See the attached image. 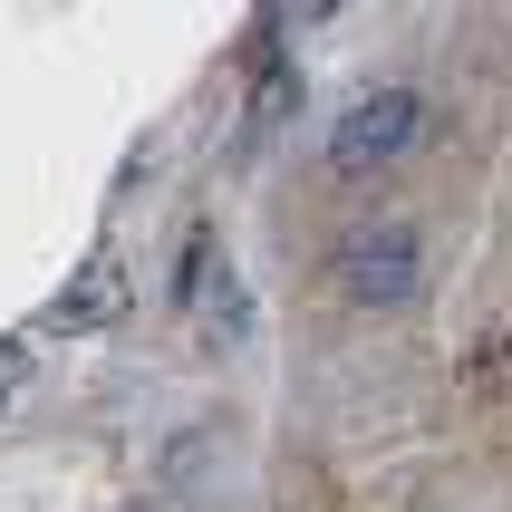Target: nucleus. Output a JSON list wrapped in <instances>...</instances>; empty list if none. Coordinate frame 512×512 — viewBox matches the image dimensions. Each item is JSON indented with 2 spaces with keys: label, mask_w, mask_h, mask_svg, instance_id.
I'll return each instance as SVG.
<instances>
[{
  "label": "nucleus",
  "mask_w": 512,
  "mask_h": 512,
  "mask_svg": "<svg viewBox=\"0 0 512 512\" xmlns=\"http://www.w3.org/2000/svg\"><path fill=\"white\" fill-rule=\"evenodd\" d=\"M416 116H426L416 87H377V97H358V107L329 126V165H339V174H368V165H387V155H406Z\"/></svg>",
  "instance_id": "1"
},
{
  "label": "nucleus",
  "mask_w": 512,
  "mask_h": 512,
  "mask_svg": "<svg viewBox=\"0 0 512 512\" xmlns=\"http://www.w3.org/2000/svg\"><path fill=\"white\" fill-rule=\"evenodd\" d=\"M339 290L348 300H368V310H397L406 290H416V232H358V242H339Z\"/></svg>",
  "instance_id": "2"
},
{
  "label": "nucleus",
  "mask_w": 512,
  "mask_h": 512,
  "mask_svg": "<svg viewBox=\"0 0 512 512\" xmlns=\"http://www.w3.org/2000/svg\"><path fill=\"white\" fill-rule=\"evenodd\" d=\"M116 310H126V271H116V261L97 252V261H87V271H78V290L58 300V319H68V329H107Z\"/></svg>",
  "instance_id": "3"
},
{
  "label": "nucleus",
  "mask_w": 512,
  "mask_h": 512,
  "mask_svg": "<svg viewBox=\"0 0 512 512\" xmlns=\"http://www.w3.org/2000/svg\"><path fill=\"white\" fill-rule=\"evenodd\" d=\"M203 290H213L223 339H252V290H242V271H232V261H213V271H203Z\"/></svg>",
  "instance_id": "4"
},
{
  "label": "nucleus",
  "mask_w": 512,
  "mask_h": 512,
  "mask_svg": "<svg viewBox=\"0 0 512 512\" xmlns=\"http://www.w3.org/2000/svg\"><path fill=\"white\" fill-rule=\"evenodd\" d=\"M20 387H29V358H20V348H0V406L20 397Z\"/></svg>",
  "instance_id": "5"
}]
</instances>
